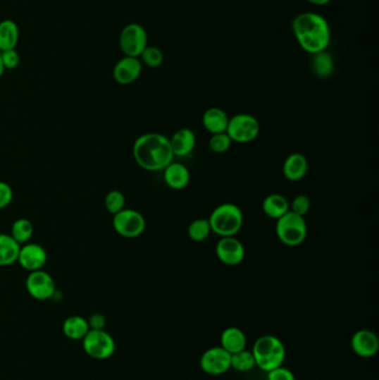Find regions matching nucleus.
Listing matches in <instances>:
<instances>
[{
  "label": "nucleus",
  "mask_w": 379,
  "mask_h": 380,
  "mask_svg": "<svg viewBox=\"0 0 379 380\" xmlns=\"http://www.w3.org/2000/svg\"><path fill=\"white\" fill-rule=\"evenodd\" d=\"M292 29L298 45L311 55L324 51L330 45V24L319 13H299L292 19Z\"/></svg>",
  "instance_id": "nucleus-1"
},
{
  "label": "nucleus",
  "mask_w": 379,
  "mask_h": 380,
  "mask_svg": "<svg viewBox=\"0 0 379 380\" xmlns=\"http://www.w3.org/2000/svg\"><path fill=\"white\" fill-rule=\"evenodd\" d=\"M132 155L139 167L147 171H161L174 161L169 138L159 133L138 137L132 146Z\"/></svg>",
  "instance_id": "nucleus-2"
},
{
  "label": "nucleus",
  "mask_w": 379,
  "mask_h": 380,
  "mask_svg": "<svg viewBox=\"0 0 379 380\" xmlns=\"http://www.w3.org/2000/svg\"><path fill=\"white\" fill-rule=\"evenodd\" d=\"M207 219L211 233H215L219 238L236 236L244 225V214L240 206L232 202H225L213 208Z\"/></svg>",
  "instance_id": "nucleus-3"
},
{
  "label": "nucleus",
  "mask_w": 379,
  "mask_h": 380,
  "mask_svg": "<svg viewBox=\"0 0 379 380\" xmlns=\"http://www.w3.org/2000/svg\"><path fill=\"white\" fill-rule=\"evenodd\" d=\"M253 355L256 366L265 372L280 367L286 357L284 343L275 336H261L253 347Z\"/></svg>",
  "instance_id": "nucleus-4"
},
{
  "label": "nucleus",
  "mask_w": 379,
  "mask_h": 380,
  "mask_svg": "<svg viewBox=\"0 0 379 380\" xmlns=\"http://www.w3.org/2000/svg\"><path fill=\"white\" fill-rule=\"evenodd\" d=\"M276 236L282 245L298 247L307 238L309 227L305 217L288 212L276 221Z\"/></svg>",
  "instance_id": "nucleus-5"
},
{
  "label": "nucleus",
  "mask_w": 379,
  "mask_h": 380,
  "mask_svg": "<svg viewBox=\"0 0 379 380\" xmlns=\"http://www.w3.org/2000/svg\"><path fill=\"white\" fill-rule=\"evenodd\" d=\"M226 133L232 142L248 144L254 142L261 133L259 119L249 114H237L230 117Z\"/></svg>",
  "instance_id": "nucleus-6"
},
{
  "label": "nucleus",
  "mask_w": 379,
  "mask_h": 380,
  "mask_svg": "<svg viewBox=\"0 0 379 380\" xmlns=\"http://www.w3.org/2000/svg\"><path fill=\"white\" fill-rule=\"evenodd\" d=\"M82 341L85 353L94 360H108L116 350L115 341L111 333L105 331V329L103 331L90 329Z\"/></svg>",
  "instance_id": "nucleus-7"
},
{
  "label": "nucleus",
  "mask_w": 379,
  "mask_h": 380,
  "mask_svg": "<svg viewBox=\"0 0 379 380\" xmlns=\"http://www.w3.org/2000/svg\"><path fill=\"white\" fill-rule=\"evenodd\" d=\"M113 227L119 236L128 239L137 238L145 231V217L137 210L125 208L113 215Z\"/></svg>",
  "instance_id": "nucleus-8"
},
{
  "label": "nucleus",
  "mask_w": 379,
  "mask_h": 380,
  "mask_svg": "<svg viewBox=\"0 0 379 380\" xmlns=\"http://www.w3.org/2000/svg\"><path fill=\"white\" fill-rule=\"evenodd\" d=\"M148 46V36L142 25H126L119 36V47L125 56L139 58L142 51Z\"/></svg>",
  "instance_id": "nucleus-9"
},
{
  "label": "nucleus",
  "mask_w": 379,
  "mask_h": 380,
  "mask_svg": "<svg viewBox=\"0 0 379 380\" xmlns=\"http://www.w3.org/2000/svg\"><path fill=\"white\" fill-rule=\"evenodd\" d=\"M215 254L221 264L234 267L244 262L246 250L237 237H221L215 246Z\"/></svg>",
  "instance_id": "nucleus-10"
},
{
  "label": "nucleus",
  "mask_w": 379,
  "mask_h": 380,
  "mask_svg": "<svg viewBox=\"0 0 379 380\" xmlns=\"http://www.w3.org/2000/svg\"><path fill=\"white\" fill-rule=\"evenodd\" d=\"M232 355L223 347H213L206 350L200 358V367L211 376L223 375L230 369Z\"/></svg>",
  "instance_id": "nucleus-11"
},
{
  "label": "nucleus",
  "mask_w": 379,
  "mask_h": 380,
  "mask_svg": "<svg viewBox=\"0 0 379 380\" xmlns=\"http://www.w3.org/2000/svg\"><path fill=\"white\" fill-rule=\"evenodd\" d=\"M26 288L32 298L47 300L55 295L56 283L49 274L40 269L30 271L27 277Z\"/></svg>",
  "instance_id": "nucleus-12"
},
{
  "label": "nucleus",
  "mask_w": 379,
  "mask_h": 380,
  "mask_svg": "<svg viewBox=\"0 0 379 380\" xmlns=\"http://www.w3.org/2000/svg\"><path fill=\"white\" fill-rule=\"evenodd\" d=\"M142 63L139 58L125 56L113 67V76L119 85H130L142 75Z\"/></svg>",
  "instance_id": "nucleus-13"
},
{
  "label": "nucleus",
  "mask_w": 379,
  "mask_h": 380,
  "mask_svg": "<svg viewBox=\"0 0 379 380\" xmlns=\"http://www.w3.org/2000/svg\"><path fill=\"white\" fill-rule=\"evenodd\" d=\"M352 349L357 356L361 358H371L377 354L379 349V341L376 333L367 329L356 331L352 337Z\"/></svg>",
  "instance_id": "nucleus-14"
},
{
  "label": "nucleus",
  "mask_w": 379,
  "mask_h": 380,
  "mask_svg": "<svg viewBox=\"0 0 379 380\" xmlns=\"http://www.w3.org/2000/svg\"><path fill=\"white\" fill-rule=\"evenodd\" d=\"M21 267L30 271L42 269L47 262V252L45 248L38 244H27L20 247L18 260Z\"/></svg>",
  "instance_id": "nucleus-15"
},
{
  "label": "nucleus",
  "mask_w": 379,
  "mask_h": 380,
  "mask_svg": "<svg viewBox=\"0 0 379 380\" xmlns=\"http://www.w3.org/2000/svg\"><path fill=\"white\" fill-rule=\"evenodd\" d=\"M171 150L175 157H187L194 152L196 147V135L187 127L180 128L175 131L174 135L169 138Z\"/></svg>",
  "instance_id": "nucleus-16"
},
{
  "label": "nucleus",
  "mask_w": 379,
  "mask_h": 380,
  "mask_svg": "<svg viewBox=\"0 0 379 380\" xmlns=\"http://www.w3.org/2000/svg\"><path fill=\"white\" fill-rule=\"evenodd\" d=\"M309 173V160L300 152H292L282 164V175L292 183L302 180Z\"/></svg>",
  "instance_id": "nucleus-17"
},
{
  "label": "nucleus",
  "mask_w": 379,
  "mask_h": 380,
  "mask_svg": "<svg viewBox=\"0 0 379 380\" xmlns=\"http://www.w3.org/2000/svg\"><path fill=\"white\" fill-rule=\"evenodd\" d=\"M163 171L165 184L173 190H182L190 184V169L184 164L173 161Z\"/></svg>",
  "instance_id": "nucleus-18"
},
{
  "label": "nucleus",
  "mask_w": 379,
  "mask_h": 380,
  "mask_svg": "<svg viewBox=\"0 0 379 380\" xmlns=\"http://www.w3.org/2000/svg\"><path fill=\"white\" fill-rule=\"evenodd\" d=\"M201 121H203L204 128L209 131V134H220V133H226L230 117L226 111L220 108L211 107L204 113Z\"/></svg>",
  "instance_id": "nucleus-19"
},
{
  "label": "nucleus",
  "mask_w": 379,
  "mask_h": 380,
  "mask_svg": "<svg viewBox=\"0 0 379 380\" xmlns=\"http://www.w3.org/2000/svg\"><path fill=\"white\" fill-rule=\"evenodd\" d=\"M261 209L267 217L277 221L290 212V202L282 195L271 194L263 198Z\"/></svg>",
  "instance_id": "nucleus-20"
},
{
  "label": "nucleus",
  "mask_w": 379,
  "mask_h": 380,
  "mask_svg": "<svg viewBox=\"0 0 379 380\" xmlns=\"http://www.w3.org/2000/svg\"><path fill=\"white\" fill-rule=\"evenodd\" d=\"M221 347L230 355L242 352L246 348L247 338L244 331L237 327L226 328L220 337Z\"/></svg>",
  "instance_id": "nucleus-21"
},
{
  "label": "nucleus",
  "mask_w": 379,
  "mask_h": 380,
  "mask_svg": "<svg viewBox=\"0 0 379 380\" xmlns=\"http://www.w3.org/2000/svg\"><path fill=\"white\" fill-rule=\"evenodd\" d=\"M20 245L11 235L0 233V266H11L18 260Z\"/></svg>",
  "instance_id": "nucleus-22"
},
{
  "label": "nucleus",
  "mask_w": 379,
  "mask_h": 380,
  "mask_svg": "<svg viewBox=\"0 0 379 380\" xmlns=\"http://www.w3.org/2000/svg\"><path fill=\"white\" fill-rule=\"evenodd\" d=\"M89 331L88 320L80 316H70L63 325V333L71 341H82Z\"/></svg>",
  "instance_id": "nucleus-23"
},
{
  "label": "nucleus",
  "mask_w": 379,
  "mask_h": 380,
  "mask_svg": "<svg viewBox=\"0 0 379 380\" xmlns=\"http://www.w3.org/2000/svg\"><path fill=\"white\" fill-rule=\"evenodd\" d=\"M19 40V28L11 19L0 23V51L15 49Z\"/></svg>",
  "instance_id": "nucleus-24"
},
{
  "label": "nucleus",
  "mask_w": 379,
  "mask_h": 380,
  "mask_svg": "<svg viewBox=\"0 0 379 380\" xmlns=\"http://www.w3.org/2000/svg\"><path fill=\"white\" fill-rule=\"evenodd\" d=\"M311 58V71L318 78L326 79L334 73L335 63L332 55L326 50L321 53L313 54Z\"/></svg>",
  "instance_id": "nucleus-25"
},
{
  "label": "nucleus",
  "mask_w": 379,
  "mask_h": 380,
  "mask_svg": "<svg viewBox=\"0 0 379 380\" xmlns=\"http://www.w3.org/2000/svg\"><path fill=\"white\" fill-rule=\"evenodd\" d=\"M211 225L207 218H197L188 226L187 235L190 240L201 243L211 236Z\"/></svg>",
  "instance_id": "nucleus-26"
},
{
  "label": "nucleus",
  "mask_w": 379,
  "mask_h": 380,
  "mask_svg": "<svg viewBox=\"0 0 379 380\" xmlns=\"http://www.w3.org/2000/svg\"><path fill=\"white\" fill-rule=\"evenodd\" d=\"M32 233H34L32 223L28 219L20 218L13 223L11 236L20 245L30 240L32 238Z\"/></svg>",
  "instance_id": "nucleus-27"
},
{
  "label": "nucleus",
  "mask_w": 379,
  "mask_h": 380,
  "mask_svg": "<svg viewBox=\"0 0 379 380\" xmlns=\"http://www.w3.org/2000/svg\"><path fill=\"white\" fill-rule=\"evenodd\" d=\"M256 366L255 358H254L253 353L247 352V350H242V352L236 353L232 355V360H230V367L234 368L237 372H249Z\"/></svg>",
  "instance_id": "nucleus-28"
},
{
  "label": "nucleus",
  "mask_w": 379,
  "mask_h": 380,
  "mask_svg": "<svg viewBox=\"0 0 379 380\" xmlns=\"http://www.w3.org/2000/svg\"><path fill=\"white\" fill-rule=\"evenodd\" d=\"M142 63H145L150 68H159L163 63V54L159 48L147 46L139 56Z\"/></svg>",
  "instance_id": "nucleus-29"
},
{
  "label": "nucleus",
  "mask_w": 379,
  "mask_h": 380,
  "mask_svg": "<svg viewBox=\"0 0 379 380\" xmlns=\"http://www.w3.org/2000/svg\"><path fill=\"white\" fill-rule=\"evenodd\" d=\"M232 140L227 133H220V134L211 135L209 138V147L213 154H225L232 147Z\"/></svg>",
  "instance_id": "nucleus-30"
},
{
  "label": "nucleus",
  "mask_w": 379,
  "mask_h": 380,
  "mask_svg": "<svg viewBox=\"0 0 379 380\" xmlns=\"http://www.w3.org/2000/svg\"><path fill=\"white\" fill-rule=\"evenodd\" d=\"M126 200L123 192L119 190H111L105 198V207L111 215H116L121 210L125 209Z\"/></svg>",
  "instance_id": "nucleus-31"
},
{
  "label": "nucleus",
  "mask_w": 379,
  "mask_h": 380,
  "mask_svg": "<svg viewBox=\"0 0 379 380\" xmlns=\"http://www.w3.org/2000/svg\"><path fill=\"white\" fill-rule=\"evenodd\" d=\"M311 206V200H309L307 195H297L290 204V212L296 214V215L302 216V217H305L309 213Z\"/></svg>",
  "instance_id": "nucleus-32"
},
{
  "label": "nucleus",
  "mask_w": 379,
  "mask_h": 380,
  "mask_svg": "<svg viewBox=\"0 0 379 380\" xmlns=\"http://www.w3.org/2000/svg\"><path fill=\"white\" fill-rule=\"evenodd\" d=\"M0 57H1V61H3L6 69L17 68L19 65V61H20V58H19L16 49L0 51Z\"/></svg>",
  "instance_id": "nucleus-33"
},
{
  "label": "nucleus",
  "mask_w": 379,
  "mask_h": 380,
  "mask_svg": "<svg viewBox=\"0 0 379 380\" xmlns=\"http://www.w3.org/2000/svg\"><path fill=\"white\" fill-rule=\"evenodd\" d=\"M267 372H268V376H267L268 380H296L295 375L292 374V370L282 367V366Z\"/></svg>",
  "instance_id": "nucleus-34"
},
{
  "label": "nucleus",
  "mask_w": 379,
  "mask_h": 380,
  "mask_svg": "<svg viewBox=\"0 0 379 380\" xmlns=\"http://www.w3.org/2000/svg\"><path fill=\"white\" fill-rule=\"evenodd\" d=\"M13 192L11 187L5 181H0V210L7 207L13 200Z\"/></svg>",
  "instance_id": "nucleus-35"
},
{
  "label": "nucleus",
  "mask_w": 379,
  "mask_h": 380,
  "mask_svg": "<svg viewBox=\"0 0 379 380\" xmlns=\"http://www.w3.org/2000/svg\"><path fill=\"white\" fill-rule=\"evenodd\" d=\"M88 325L92 331H103L106 326L105 317L101 314H94L88 319Z\"/></svg>",
  "instance_id": "nucleus-36"
},
{
  "label": "nucleus",
  "mask_w": 379,
  "mask_h": 380,
  "mask_svg": "<svg viewBox=\"0 0 379 380\" xmlns=\"http://www.w3.org/2000/svg\"><path fill=\"white\" fill-rule=\"evenodd\" d=\"M309 3L313 4L316 6H325L327 4H330L332 0H307Z\"/></svg>",
  "instance_id": "nucleus-37"
},
{
  "label": "nucleus",
  "mask_w": 379,
  "mask_h": 380,
  "mask_svg": "<svg viewBox=\"0 0 379 380\" xmlns=\"http://www.w3.org/2000/svg\"><path fill=\"white\" fill-rule=\"evenodd\" d=\"M5 71V66H4L3 61H1V57H0V78H1V76H3Z\"/></svg>",
  "instance_id": "nucleus-38"
}]
</instances>
